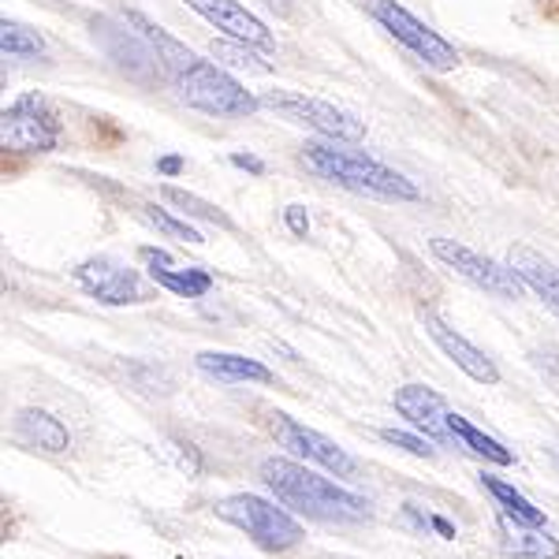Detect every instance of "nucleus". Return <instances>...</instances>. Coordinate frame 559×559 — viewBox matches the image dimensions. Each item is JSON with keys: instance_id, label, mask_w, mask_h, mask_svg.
<instances>
[{"instance_id": "f257e3e1", "label": "nucleus", "mask_w": 559, "mask_h": 559, "mask_svg": "<svg viewBox=\"0 0 559 559\" xmlns=\"http://www.w3.org/2000/svg\"><path fill=\"white\" fill-rule=\"evenodd\" d=\"M261 481L273 489V496L287 508H295L306 519L318 522H362L369 515V503L355 496L344 485L329 481V477L306 471L292 459H265L261 463Z\"/></svg>"}, {"instance_id": "f03ea898", "label": "nucleus", "mask_w": 559, "mask_h": 559, "mask_svg": "<svg viewBox=\"0 0 559 559\" xmlns=\"http://www.w3.org/2000/svg\"><path fill=\"white\" fill-rule=\"evenodd\" d=\"M302 157L318 176H324L336 187H347L355 194L384 198V202H418V187L407 176H400L395 168L381 165V160L366 157V153L344 150L336 142H306Z\"/></svg>"}, {"instance_id": "7ed1b4c3", "label": "nucleus", "mask_w": 559, "mask_h": 559, "mask_svg": "<svg viewBox=\"0 0 559 559\" xmlns=\"http://www.w3.org/2000/svg\"><path fill=\"white\" fill-rule=\"evenodd\" d=\"M216 515H221L228 526L242 530L258 548L265 552H287L302 540V526L287 515L284 508L276 503L261 500V496H250V492H239V496H224L216 503Z\"/></svg>"}, {"instance_id": "20e7f679", "label": "nucleus", "mask_w": 559, "mask_h": 559, "mask_svg": "<svg viewBox=\"0 0 559 559\" xmlns=\"http://www.w3.org/2000/svg\"><path fill=\"white\" fill-rule=\"evenodd\" d=\"M179 94L191 108L210 116H250L261 105L250 90H242V83L210 60H194L187 71H179Z\"/></svg>"}, {"instance_id": "39448f33", "label": "nucleus", "mask_w": 559, "mask_h": 559, "mask_svg": "<svg viewBox=\"0 0 559 559\" xmlns=\"http://www.w3.org/2000/svg\"><path fill=\"white\" fill-rule=\"evenodd\" d=\"M261 105L276 108L284 120L302 123V128L324 134L332 142H362L366 139V123L358 120L347 108L321 102V97H306V94H292V90H273V94L261 97Z\"/></svg>"}, {"instance_id": "423d86ee", "label": "nucleus", "mask_w": 559, "mask_h": 559, "mask_svg": "<svg viewBox=\"0 0 559 559\" xmlns=\"http://www.w3.org/2000/svg\"><path fill=\"white\" fill-rule=\"evenodd\" d=\"M60 142V120L41 94H23L4 108L0 146L12 153H49Z\"/></svg>"}, {"instance_id": "0eeeda50", "label": "nucleus", "mask_w": 559, "mask_h": 559, "mask_svg": "<svg viewBox=\"0 0 559 559\" xmlns=\"http://www.w3.org/2000/svg\"><path fill=\"white\" fill-rule=\"evenodd\" d=\"M429 250L437 261H444L448 269H455V273L466 276L471 284L485 287L496 299H522V292H526L522 276L511 265H500V261L477 254V250L463 247V242H455V239H432Z\"/></svg>"}, {"instance_id": "6e6552de", "label": "nucleus", "mask_w": 559, "mask_h": 559, "mask_svg": "<svg viewBox=\"0 0 559 559\" xmlns=\"http://www.w3.org/2000/svg\"><path fill=\"white\" fill-rule=\"evenodd\" d=\"M373 20L381 23L400 45H407L414 57L426 60L429 68L448 71V68L459 64L455 45H448L437 31H432V26H426L418 15H411L407 8L395 4V0H373Z\"/></svg>"}, {"instance_id": "1a4fd4ad", "label": "nucleus", "mask_w": 559, "mask_h": 559, "mask_svg": "<svg viewBox=\"0 0 559 559\" xmlns=\"http://www.w3.org/2000/svg\"><path fill=\"white\" fill-rule=\"evenodd\" d=\"M269 432H273L276 444L284 448V452L310 459V463H318L321 471H329L336 477H355L358 474V463L336 444V440H329L324 432L302 426V421L287 418V414H280V411L269 414Z\"/></svg>"}, {"instance_id": "9d476101", "label": "nucleus", "mask_w": 559, "mask_h": 559, "mask_svg": "<svg viewBox=\"0 0 559 559\" xmlns=\"http://www.w3.org/2000/svg\"><path fill=\"white\" fill-rule=\"evenodd\" d=\"M75 280L86 295H94V299L105 302V306H134V302L150 299L142 276L134 273V269L120 265V261H112V258L83 261V265L75 269Z\"/></svg>"}, {"instance_id": "9b49d317", "label": "nucleus", "mask_w": 559, "mask_h": 559, "mask_svg": "<svg viewBox=\"0 0 559 559\" xmlns=\"http://www.w3.org/2000/svg\"><path fill=\"white\" fill-rule=\"evenodd\" d=\"M421 324H426L432 344L444 350V355L452 358V362L463 369L471 381H477V384H496V381H500V369L492 366V358L485 355L481 347H474L466 336H459V332L444 318H440L437 310H421Z\"/></svg>"}, {"instance_id": "f8f14e48", "label": "nucleus", "mask_w": 559, "mask_h": 559, "mask_svg": "<svg viewBox=\"0 0 559 559\" xmlns=\"http://www.w3.org/2000/svg\"><path fill=\"white\" fill-rule=\"evenodd\" d=\"M392 403H395V411H400L414 429L426 432L429 440H437V444H444V448L455 444V432H452V426H448V414H452V411L444 407V400H440L432 388L403 384V388H395Z\"/></svg>"}, {"instance_id": "ddd939ff", "label": "nucleus", "mask_w": 559, "mask_h": 559, "mask_svg": "<svg viewBox=\"0 0 559 559\" xmlns=\"http://www.w3.org/2000/svg\"><path fill=\"white\" fill-rule=\"evenodd\" d=\"M205 23L216 26L221 34H228L231 41H247L254 49H273V34L258 20L250 8H242L239 0H187Z\"/></svg>"}, {"instance_id": "4468645a", "label": "nucleus", "mask_w": 559, "mask_h": 559, "mask_svg": "<svg viewBox=\"0 0 559 559\" xmlns=\"http://www.w3.org/2000/svg\"><path fill=\"white\" fill-rule=\"evenodd\" d=\"M139 258L150 265L153 284L165 287V292H173V295H179V299H202V295L213 292V276L205 273V269H176L173 254H165V250L142 247Z\"/></svg>"}, {"instance_id": "2eb2a0df", "label": "nucleus", "mask_w": 559, "mask_h": 559, "mask_svg": "<svg viewBox=\"0 0 559 559\" xmlns=\"http://www.w3.org/2000/svg\"><path fill=\"white\" fill-rule=\"evenodd\" d=\"M508 265L515 269V273L522 276V284H526L530 292H537L548 310L559 318V269L552 265V261H548L545 254H537V250H530V247H511Z\"/></svg>"}, {"instance_id": "dca6fc26", "label": "nucleus", "mask_w": 559, "mask_h": 559, "mask_svg": "<svg viewBox=\"0 0 559 559\" xmlns=\"http://www.w3.org/2000/svg\"><path fill=\"white\" fill-rule=\"evenodd\" d=\"M194 362L205 377H216L221 384H247V381L273 384L276 381L269 366L254 362V358H242V355H228V350H202Z\"/></svg>"}, {"instance_id": "f3484780", "label": "nucleus", "mask_w": 559, "mask_h": 559, "mask_svg": "<svg viewBox=\"0 0 559 559\" xmlns=\"http://www.w3.org/2000/svg\"><path fill=\"white\" fill-rule=\"evenodd\" d=\"M15 437L31 448H41V452H68L71 448V432L60 418H52L49 411H20L15 418Z\"/></svg>"}, {"instance_id": "a211bd4d", "label": "nucleus", "mask_w": 559, "mask_h": 559, "mask_svg": "<svg viewBox=\"0 0 559 559\" xmlns=\"http://www.w3.org/2000/svg\"><path fill=\"white\" fill-rule=\"evenodd\" d=\"M481 485H485V492L496 500V508L503 511V519H508L511 526H522V530H545L548 526L545 511L534 508V503H530L526 496L515 489V485L500 481V477H492V474H481Z\"/></svg>"}, {"instance_id": "6ab92c4d", "label": "nucleus", "mask_w": 559, "mask_h": 559, "mask_svg": "<svg viewBox=\"0 0 559 559\" xmlns=\"http://www.w3.org/2000/svg\"><path fill=\"white\" fill-rule=\"evenodd\" d=\"M448 426H452V432H455V444L466 448V452H474V455H481L485 463H496V466H511V463H515V455H511L508 448L500 444V440H492L489 432H481L477 426H471L463 414H455V411L448 414Z\"/></svg>"}, {"instance_id": "aec40b11", "label": "nucleus", "mask_w": 559, "mask_h": 559, "mask_svg": "<svg viewBox=\"0 0 559 559\" xmlns=\"http://www.w3.org/2000/svg\"><path fill=\"white\" fill-rule=\"evenodd\" d=\"M503 552L526 556V559H559V540L552 534H545V530L515 526V534H508V540H503Z\"/></svg>"}, {"instance_id": "412c9836", "label": "nucleus", "mask_w": 559, "mask_h": 559, "mask_svg": "<svg viewBox=\"0 0 559 559\" xmlns=\"http://www.w3.org/2000/svg\"><path fill=\"white\" fill-rule=\"evenodd\" d=\"M0 49H4V57L26 60V57H41L45 41H41L38 31H31V26L4 20V26H0Z\"/></svg>"}, {"instance_id": "4be33fe9", "label": "nucleus", "mask_w": 559, "mask_h": 559, "mask_svg": "<svg viewBox=\"0 0 559 559\" xmlns=\"http://www.w3.org/2000/svg\"><path fill=\"white\" fill-rule=\"evenodd\" d=\"M160 194L168 198V202L176 205V210H183L187 216H198V221H210V224H221V228H236L231 224V216H224L216 205H210L205 198H198V194H191V191H179V187H160Z\"/></svg>"}, {"instance_id": "5701e85b", "label": "nucleus", "mask_w": 559, "mask_h": 559, "mask_svg": "<svg viewBox=\"0 0 559 559\" xmlns=\"http://www.w3.org/2000/svg\"><path fill=\"white\" fill-rule=\"evenodd\" d=\"M146 210V221L153 224L157 231H165V236H173V239H183V242H205L202 239V231L191 228L187 221H176L168 210H157V205H142Z\"/></svg>"}, {"instance_id": "b1692460", "label": "nucleus", "mask_w": 559, "mask_h": 559, "mask_svg": "<svg viewBox=\"0 0 559 559\" xmlns=\"http://www.w3.org/2000/svg\"><path fill=\"white\" fill-rule=\"evenodd\" d=\"M213 52H216V57H224V60H228L231 68L261 71V75H265V71H269L265 60H261L258 52H250V49H247V41H221V45H213Z\"/></svg>"}, {"instance_id": "393cba45", "label": "nucleus", "mask_w": 559, "mask_h": 559, "mask_svg": "<svg viewBox=\"0 0 559 559\" xmlns=\"http://www.w3.org/2000/svg\"><path fill=\"white\" fill-rule=\"evenodd\" d=\"M381 440H388V444H395V448H403V452H411L414 459H432V455H437L426 444V440L411 437V432H403V429H381Z\"/></svg>"}, {"instance_id": "a878e982", "label": "nucleus", "mask_w": 559, "mask_h": 559, "mask_svg": "<svg viewBox=\"0 0 559 559\" xmlns=\"http://www.w3.org/2000/svg\"><path fill=\"white\" fill-rule=\"evenodd\" d=\"M284 224L292 228V236H299V239H306V231H310V216H306L302 205H287V210H284Z\"/></svg>"}, {"instance_id": "bb28decb", "label": "nucleus", "mask_w": 559, "mask_h": 559, "mask_svg": "<svg viewBox=\"0 0 559 559\" xmlns=\"http://www.w3.org/2000/svg\"><path fill=\"white\" fill-rule=\"evenodd\" d=\"M231 165L242 168V173H254V176L265 173V160L254 157V153H231Z\"/></svg>"}, {"instance_id": "cd10ccee", "label": "nucleus", "mask_w": 559, "mask_h": 559, "mask_svg": "<svg viewBox=\"0 0 559 559\" xmlns=\"http://www.w3.org/2000/svg\"><path fill=\"white\" fill-rule=\"evenodd\" d=\"M183 168H187V160L179 157V153H168V157L157 160V173H165V176H179Z\"/></svg>"}, {"instance_id": "c85d7f7f", "label": "nucleus", "mask_w": 559, "mask_h": 559, "mask_svg": "<svg viewBox=\"0 0 559 559\" xmlns=\"http://www.w3.org/2000/svg\"><path fill=\"white\" fill-rule=\"evenodd\" d=\"M429 526L437 530L440 537H448V540L455 537V526H452V522H448V519H440V515H429Z\"/></svg>"}, {"instance_id": "c756f323", "label": "nucleus", "mask_w": 559, "mask_h": 559, "mask_svg": "<svg viewBox=\"0 0 559 559\" xmlns=\"http://www.w3.org/2000/svg\"><path fill=\"white\" fill-rule=\"evenodd\" d=\"M556 463H559V452H556Z\"/></svg>"}]
</instances>
